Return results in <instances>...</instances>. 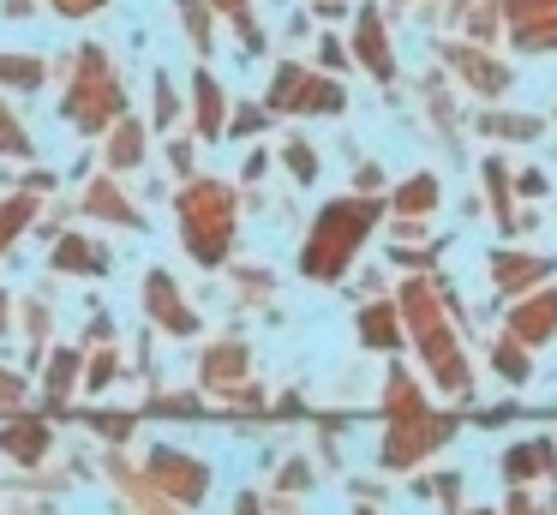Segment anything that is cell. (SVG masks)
<instances>
[{
    "instance_id": "cell-1",
    "label": "cell",
    "mask_w": 557,
    "mask_h": 515,
    "mask_svg": "<svg viewBox=\"0 0 557 515\" xmlns=\"http://www.w3.org/2000/svg\"><path fill=\"white\" fill-rule=\"evenodd\" d=\"M384 210H389V198H377V192H342V198H330L300 246V270L312 282H342L348 263L360 258V246L372 240V228L384 222Z\"/></svg>"
},
{
    "instance_id": "cell-2",
    "label": "cell",
    "mask_w": 557,
    "mask_h": 515,
    "mask_svg": "<svg viewBox=\"0 0 557 515\" xmlns=\"http://www.w3.org/2000/svg\"><path fill=\"white\" fill-rule=\"evenodd\" d=\"M396 306H401V323H408V335H413V347H420L425 371H432L449 395H468L473 390V371H468V354H461L456 323H449V311H444L449 306V287H437L432 275H413V282H401Z\"/></svg>"
},
{
    "instance_id": "cell-3",
    "label": "cell",
    "mask_w": 557,
    "mask_h": 515,
    "mask_svg": "<svg viewBox=\"0 0 557 515\" xmlns=\"http://www.w3.org/2000/svg\"><path fill=\"white\" fill-rule=\"evenodd\" d=\"M181 240L198 263H222L234 246V192L222 180H193L181 192Z\"/></svg>"
},
{
    "instance_id": "cell-4",
    "label": "cell",
    "mask_w": 557,
    "mask_h": 515,
    "mask_svg": "<svg viewBox=\"0 0 557 515\" xmlns=\"http://www.w3.org/2000/svg\"><path fill=\"white\" fill-rule=\"evenodd\" d=\"M270 114H342L348 108V90H342L336 72H318V66H300V60H282L276 78H270V96H264Z\"/></svg>"
},
{
    "instance_id": "cell-5",
    "label": "cell",
    "mask_w": 557,
    "mask_h": 515,
    "mask_svg": "<svg viewBox=\"0 0 557 515\" xmlns=\"http://www.w3.org/2000/svg\"><path fill=\"white\" fill-rule=\"evenodd\" d=\"M121 108H126V96H121V78H114L109 54H102V48H85V54H78V84H73V96H66V120L85 126V132H102V126L121 120Z\"/></svg>"
},
{
    "instance_id": "cell-6",
    "label": "cell",
    "mask_w": 557,
    "mask_h": 515,
    "mask_svg": "<svg viewBox=\"0 0 557 515\" xmlns=\"http://www.w3.org/2000/svg\"><path fill=\"white\" fill-rule=\"evenodd\" d=\"M437 66L449 72V78H461L473 96H509V84H516V66H509L504 54H492V48L468 42V36H449V42H437Z\"/></svg>"
},
{
    "instance_id": "cell-7",
    "label": "cell",
    "mask_w": 557,
    "mask_h": 515,
    "mask_svg": "<svg viewBox=\"0 0 557 515\" xmlns=\"http://www.w3.org/2000/svg\"><path fill=\"white\" fill-rule=\"evenodd\" d=\"M348 48L354 60H360L366 72H372L377 84H396V42H389V12L377 7V0H366V7H354V24H348Z\"/></svg>"
},
{
    "instance_id": "cell-8",
    "label": "cell",
    "mask_w": 557,
    "mask_h": 515,
    "mask_svg": "<svg viewBox=\"0 0 557 515\" xmlns=\"http://www.w3.org/2000/svg\"><path fill=\"white\" fill-rule=\"evenodd\" d=\"M504 36L516 54H557V0H504Z\"/></svg>"
},
{
    "instance_id": "cell-9",
    "label": "cell",
    "mask_w": 557,
    "mask_h": 515,
    "mask_svg": "<svg viewBox=\"0 0 557 515\" xmlns=\"http://www.w3.org/2000/svg\"><path fill=\"white\" fill-rule=\"evenodd\" d=\"M456 419L449 414H413V419H389V438H384V467H413L420 455L444 450Z\"/></svg>"
},
{
    "instance_id": "cell-10",
    "label": "cell",
    "mask_w": 557,
    "mask_h": 515,
    "mask_svg": "<svg viewBox=\"0 0 557 515\" xmlns=\"http://www.w3.org/2000/svg\"><path fill=\"white\" fill-rule=\"evenodd\" d=\"M552 270H557V258H540V252H521V246L492 252V287H497V294H509V299L545 287V282H552Z\"/></svg>"
},
{
    "instance_id": "cell-11",
    "label": "cell",
    "mask_w": 557,
    "mask_h": 515,
    "mask_svg": "<svg viewBox=\"0 0 557 515\" xmlns=\"http://www.w3.org/2000/svg\"><path fill=\"white\" fill-rule=\"evenodd\" d=\"M509 335L528 347H545L557 335V287H533V294H521L516 306H509Z\"/></svg>"
},
{
    "instance_id": "cell-12",
    "label": "cell",
    "mask_w": 557,
    "mask_h": 515,
    "mask_svg": "<svg viewBox=\"0 0 557 515\" xmlns=\"http://www.w3.org/2000/svg\"><path fill=\"white\" fill-rule=\"evenodd\" d=\"M473 132L492 144H533L545 132V114H521V108H485L473 114Z\"/></svg>"
},
{
    "instance_id": "cell-13",
    "label": "cell",
    "mask_w": 557,
    "mask_h": 515,
    "mask_svg": "<svg viewBox=\"0 0 557 515\" xmlns=\"http://www.w3.org/2000/svg\"><path fill=\"white\" fill-rule=\"evenodd\" d=\"M145 299H150V318H157L162 323V330H174V335H193L198 330V318H193V311H186V299H181V287H174L169 282V275H150V282H145Z\"/></svg>"
},
{
    "instance_id": "cell-14",
    "label": "cell",
    "mask_w": 557,
    "mask_h": 515,
    "mask_svg": "<svg viewBox=\"0 0 557 515\" xmlns=\"http://www.w3.org/2000/svg\"><path fill=\"white\" fill-rule=\"evenodd\" d=\"M437 204H444V186H437V174H408L396 192H389V216H401V222H425Z\"/></svg>"
},
{
    "instance_id": "cell-15",
    "label": "cell",
    "mask_w": 557,
    "mask_h": 515,
    "mask_svg": "<svg viewBox=\"0 0 557 515\" xmlns=\"http://www.w3.org/2000/svg\"><path fill=\"white\" fill-rule=\"evenodd\" d=\"M401 306L396 299H372V306H360V342L366 347H377V354H396V342H401Z\"/></svg>"
},
{
    "instance_id": "cell-16",
    "label": "cell",
    "mask_w": 557,
    "mask_h": 515,
    "mask_svg": "<svg viewBox=\"0 0 557 515\" xmlns=\"http://www.w3.org/2000/svg\"><path fill=\"white\" fill-rule=\"evenodd\" d=\"M193 120H198L205 138H222V132H228V96H222V84L210 78L205 66H198V78H193Z\"/></svg>"
},
{
    "instance_id": "cell-17",
    "label": "cell",
    "mask_w": 557,
    "mask_h": 515,
    "mask_svg": "<svg viewBox=\"0 0 557 515\" xmlns=\"http://www.w3.org/2000/svg\"><path fill=\"white\" fill-rule=\"evenodd\" d=\"M480 186H485V198H492L497 222H516V180H509V162L497 150L480 162Z\"/></svg>"
},
{
    "instance_id": "cell-18",
    "label": "cell",
    "mask_w": 557,
    "mask_h": 515,
    "mask_svg": "<svg viewBox=\"0 0 557 515\" xmlns=\"http://www.w3.org/2000/svg\"><path fill=\"white\" fill-rule=\"evenodd\" d=\"M504 474H509V479H533V474H552V443H545V438L509 443V455H504Z\"/></svg>"
},
{
    "instance_id": "cell-19",
    "label": "cell",
    "mask_w": 557,
    "mask_h": 515,
    "mask_svg": "<svg viewBox=\"0 0 557 515\" xmlns=\"http://www.w3.org/2000/svg\"><path fill=\"white\" fill-rule=\"evenodd\" d=\"M157 479L174 491V498H186V503L205 491V467H198V462H181V455H157Z\"/></svg>"
},
{
    "instance_id": "cell-20",
    "label": "cell",
    "mask_w": 557,
    "mask_h": 515,
    "mask_svg": "<svg viewBox=\"0 0 557 515\" xmlns=\"http://www.w3.org/2000/svg\"><path fill=\"white\" fill-rule=\"evenodd\" d=\"M461 36L480 48H492L497 36H504V0H473V12L461 19Z\"/></svg>"
},
{
    "instance_id": "cell-21",
    "label": "cell",
    "mask_w": 557,
    "mask_h": 515,
    "mask_svg": "<svg viewBox=\"0 0 557 515\" xmlns=\"http://www.w3.org/2000/svg\"><path fill=\"white\" fill-rule=\"evenodd\" d=\"M384 414H389V419H413V414H425L420 390H413V378H408L401 366L384 378Z\"/></svg>"
},
{
    "instance_id": "cell-22",
    "label": "cell",
    "mask_w": 557,
    "mask_h": 515,
    "mask_svg": "<svg viewBox=\"0 0 557 515\" xmlns=\"http://www.w3.org/2000/svg\"><path fill=\"white\" fill-rule=\"evenodd\" d=\"M174 7H181V24H186V36H193V48L198 54H210V48H216V7H210V0H174Z\"/></svg>"
},
{
    "instance_id": "cell-23",
    "label": "cell",
    "mask_w": 557,
    "mask_h": 515,
    "mask_svg": "<svg viewBox=\"0 0 557 515\" xmlns=\"http://www.w3.org/2000/svg\"><path fill=\"white\" fill-rule=\"evenodd\" d=\"M492 371L509 383H528L533 378V359H528V342H516V335H504V342H492Z\"/></svg>"
},
{
    "instance_id": "cell-24",
    "label": "cell",
    "mask_w": 557,
    "mask_h": 515,
    "mask_svg": "<svg viewBox=\"0 0 557 515\" xmlns=\"http://www.w3.org/2000/svg\"><path fill=\"white\" fill-rule=\"evenodd\" d=\"M246 366H252V359H246V347L240 342H222V347H210V359H205V383H234V378H246Z\"/></svg>"
},
{
    "instance_id": "cell-25",
    "label": "cell",
    "mask_w": 557,
    "mask_h": 515,
    "mask_svg": "<svg viewBox=\"0 0 557 515\" xmlns=\"http://www.w3.org/2000/svg\"><path fill=\"white\" fill-rule=\"evenodd\" d=\"M138 156H145V126H138V120H121L114 138H109V162L114 168H133Z\"/></svg>"
},
{
    "instance_id": "cell-26",
    "label": "cell",
    "mask_w": 557,
    "mask_h": 515,
    "mask_svg": "<svg viewBox=\"0 0 557 515\" xmlns=\"http://www.w3.org/2000/svg\"><path fill=\"white\" fill-rule=\"evenodd\" d=\"M282 168H288L300 186H312V180H318V150L306 138H288V144H282Z\"/></svg>"
},
{
    "instance_id": "cell-27",
    "label": "cell",
    "mask_w": 557,
    "mask_h": 515,
    "mask_svg": "<svg viewBox=\"0 0 557 515\" xmlns=\"http://www.w3.org/2000/svg\"><path fill=\"white\" fill-rule=\"evenodd\" d=\"M270 120H276V114H270L264 102H240V108L228 114V138H258V132H264Z\"/></svg>"
},
{
    "instance_id": "cell-28",
    "label": "cell",
    "mask_w": 557,
    "mask_h": 515,
    "mask_svg": "<svg viewBox=\"0 0 557 515\" xmlns=\"http://www.w3.org/2000/svg\"><path fill=\"white\" fill-rule=\"evenodd\" d=\"M90 210L109 216V222H133V228H138V210H133V204H126L114 186H90Z\"/></svg>"
},
{
    "instance_id": "cell-29",
    "label": "cell",
    "mask_w": 557,
    "mask_h": 515,
    "mask_svg": "<svg viewBox=\"0 0 557 515\" xmlns=\"http://www.w3.org/2000/svg\"><path fill=\"white\" fill-rule=\"evenodd\" d=\"M0 78L37 90V84H42V60H30V54H0Z\"/></svg>"
},
{
    "instance_id": "cell-30",
    "label": "cell",
    "mask_w": 557,
    "mask_h": 515,
    "mask_svg": "<svg viewBox=\"0 0 557 515\" xmlns=\"http://www.w3.org/2000/svg\"><path fill=\"white\" fill-rule=\"evenodd\" d=\"M54 263H61V270H102L109 258H102L90 240H61V258H54Z\"/></svg>"
},
{
    "instance_id": "cell-31",
    "label": "cell",
    "mask_w": 557,
    "mask_h": 515,
    "mask_svg": "<svg viewBox=\"0 0 557 515\" xmlns=\"http://www.w3.org/2000/svg\"><path fill=\"white\" fill-rule=\"evenodd\" d=\"M425 114H432V126L444 132V138H456V108H449V96L437 90V78L425 84Z\"/></svg>"
},
{
    "instance_id": "cell-32",
    "label": "cell",
    "mask_w": 557,
    "mask_h": 515,
    "mask_svg": "<svg viewBox=\"0 0 557 515\" xmlns=\"http://www.w3.org/2000/svg\"><path fill=\"white\" fill-rule=\"evenodd\" d=\"M348 60H354V48L342 42L336 30H330V36H318V72H348Z\"/></svg>"
},
{
    "instance_id": "cell-33",
    "label": "cell",
    "mask_w": 557,
    "mask_h": 515,
    "mask_svg": "<svg viewBox=\"0 0 557 515\" xmlns=\"http://www.w3.org/2000/svg\"><path fill=\"white\" fill-rule=\"evenodd\" d=\"M42 443H49V438H42V426H13V431H7V450H13V455H42Z\"/></svg>"
},
{
    "instance_id": "cell-34",
    "label": "cell",
    "mask_w": 557,
    "mask_h": 515,
    "mask_svg": "<svg viewBox=\"0 0 557 515\" xmlns=\"http://www.w3.org/2000/svg\"><path fill=\"white\" fill-rule=\"evenodd\" d=\"M25 216H30V204L18 198V204H0V246H7V240L18 234V228H25Z\"/></svg>"
},
{
    "instance_id": "cell-35",
    "label": "cell",
    "mask_w": 557,
    "mask_h": 515,
    "mask_svg": "<svg viewBox=\"0 0 557 515\" xmlns=\"http://www.w3.org/2000/svg\"><path fill=\"white\" fill-rule=\"evenodd\" d=\"M0 150H30V138H25V132H18V120H7V108H0Z\"/></svg>"
},
{
    "instance_id": "cell-36",
    "label": "cell",
    "mask_w": 557,
    "mask_h": 515,
    "mask_svg": "<svg viewBox=\"0 0 557 515\" xmlns=\"http://www.w3.org/2000/svg\"><path fill=\"white\" fill-rule=\"evenodd\" d=\"M174 114H181V102H174V84L157 78V126H169Z\"/></svg>"
},
{
    "instance_id": "cell-37",
    "label": "cell",
    "mask_w": 557,
    "mask_h": 515,
    "mask_svg": "<svg viewBox=\"0 0 557 515\" xmlns=\"http://www.w3.org/2000/svg\"><path fill=\"white\" fill-rule=\"evenodd\" d=\"M516 192H521V198H545V192H552V180H545L540 168H528V174H516Z\"/></svg>"
},
{
    "instance_id": "cell-38",
    "label": "cell",
    "mask_w": 557,
    "mask_h": 515,
    "mask_svg": "<svg viewBox=\"0 0 557 515\" xmlns=\"http://www.w3.org/2000/svg\"><path fill=\"white\" fill-rule=\"evenodd\" d=\"M384 186V174H377V162H360V174H354V192H377Z\"/></svg>"
},
{
    "instance_id": "cell-39",
    "label": "cell",
    "mask_w": 557,
    "mask_h": 515,
    "mask_svg": "<svg viewBox=\"0 0 557 515\" xmlns=\"http://www.w3.org/2000/svg\"><path fill=\"white\" fill-rule=\"evenodd\" d=\"M312 12H318V19H354L348 0H312Z\"/></svg>"
},
{
    "instance_id": "cell-40",
    "label": "cell",
    "mask_w": 557,
    "mask_h": 515,
    "mask_svg": "<svg viewBox=\"0 0 557 515\" xmlns=\"http://www.w3.org/2000/svg\"><path fill=\"white\" fill-rule=\"evenodd\" d=\"M54 7H61V12H66V19H85V12H97V7H102V0H54Z\"/></svg>"
},
{
    "instance_id": "cell-41",
    "label": "cell",
    "mask_w": 557,
    "mask_h": 515,
    "mask_svg": "<svg viewBox=\"0 0 557 515\" xmlns=\"http://www.w3.org/2000/svg\"><path fill=\"white\" fill-rule=\"evenodd\" d=\"M210 7H216L222 19H240V12H252V0H210Z\"/></svg>"
},
{
    "instance_id": "cell-42",
    "label": "cell",
    "mask_w": 557,
    "mask_h": 515,
    "mask_svg": "<svg viewBox=\"0 0 557 515\" xmlns=\"http://www.w3.org/2000/svg\"><path fill=\"white\" fill-rule=\"evenodd\" d=\"M169 162L186 174V168H193V144H174V150H169Z\"/></svg>"
},
{
    "instance_id": "cell-43",
    "label": "cell",
    "mask_w": 557,
    "mask_h": 515,
    "mask_svg": "<svg viewBox=\"0 0 557 515\" xmlns=\"http://www.w3.org/2000/svg\"><path fill=\"white\" fill-rule=\"evenodd\" d=\"M389 7H396V12H401V7H413V0H389ZM425 7H432V0H425Z\"/></svg>"
},
{
    "instance_id": "cell-44",
    "label": "cell",
    "mask_w": 557,
    "mask_h": 515,
    "mask_svg": "<svg viewBox=\"0 0 557 515\" xmlns=\"http://www.w3.org/2000/svg\"><path fill=\"white\" fill-rule=\"evenodd\" d=\"M516 515H528V503H516Z\"/></svg>"
}]
</instances>
